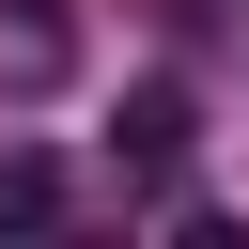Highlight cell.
Wrapping results in <instances>:
<instances>
[{
	"instance_id": "cell-1",
	"label": "cell",
	"mask_w": 249,
	"mask_h": 249,
	"mask_svg": "<svg viewBox=\"0 0 249 249\" xmlns=\"http://www.w3.org/2000/svg\"><path fill=\"white\" fill-rule=\"evenodd\" d=\"M187 156H202V109H187V78H124V109H109V171L124 187H187Z\"/></svg>"
},
{
	"instance_id": "cell-2",
	"label": "cell",
	"mask_w": 249,
	"mask_h": 249,
	"mask_svg": "<svg viewBox=\"0 0 249 249\" xmlns=\"http://www.w3.org/2000/svg\"><path fill=\"white\" fill-rule=\"evenodd\" d=\"M62 156H0V233H62Z\"/></svg>"
}]
</instances>
